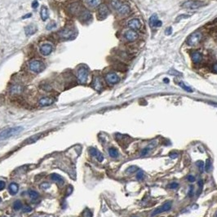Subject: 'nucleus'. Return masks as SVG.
<instances>
[{
    "instance_id": "7ed1b4c3",
    "label": "nucleus",
    "mask_w": 217,
    "mask_h": 217,
    "mask_svg": "<svg viewBox=\"0 0 217 217\" xmlns=\"http://www.w3.org/2000/svg\"><path fill=\"white\" fill-rule=\"evenodd\" d=\"M202 38V34L201 32H194L191 34L187 38V44L189 46H197L201 42Z\"/></svg>"
},
{
    "instance_id": "4c0bfd02",
    "label": "nucleus",
    "mask_w": 217,
    "mask_h": 217,
    "mask_svg": "<svg viewBox=\"0 0 217 217\" xmlns=\"http://www.w3.org/2000/svg\"><path fill=\"white\" fill-rule=\"evenodd\" d=\"M150 151V147H147L146 149H144L142 152H141V156H144V155H146Z\"/></svg>"
},
{
    "instance_id": "a211bd4d",
    "label": "nucleus",
    "mask_w": 217,
    "mask_h": 217,
    "mask_svg": "<svg viewBox=\"0 0 217 217\" xmlns=\"http://www.w3.org/2000/svg\"><path fill=\"white\" fill-rule=\"evenodd\" d=\"M36 31L37 27L36 25H34V24H29V25H27V26L24 28V33H25V34L28 35V36L35 34Z\"/></svg>"
},
{
    "instance_id": "cd10ccee",
    "label": "nucleus",
    "mask_w": 217,
    "mask_h": 217,
    "mask_svg": "<svg viewBox=\"0 0 217 217\" xmlns=\"http://www.w3.org/2000/svg\"><path fill=\"white\" fill-rule=\"evenodd\" d=\"M28 193H29V196H30V198L32 199H34V200L38 198V193H37L36 191H34V190H29Z\"/></svg>"
},
{
    "instance_id": "473e14b6",
    "label": "nucleus",
    "mask_w": 217,
    "mask_h": 217,
    "mask_svg": "<svg viewBox=\"0 0 217 217\" xmlns=\"http://www.w3.org/2000/svg\"><path fill=\"white\" fill-rule=\"evenodd\" d=\"M56 27V23L54 22V21H52V22H51V23H49L48 25H47V30H52L55 29Z\"/></svg>"
},
{
    "instance_id": "9d476101",
    "label": "nucleus",
    "mask_w": 217,
    "mask_h": 217,
    "mask_svg": "<svg viewBox=\"0 0 217 217\" xmlns=\"http://www.w3.org/2000/svg\"><path fill=\"white\" fill-rule=\"evenodd\" d=\"M171 202H165L162 206H160V207H158L157 209H155V210L153 211V214H152V216H156L157 214L163 213L164 211H169V210L171 209Z\"/></svg>"
},
{
    "instance_id": "f3484780",
    "label": "nucleus",
    "mask_w": 217,
    "mask_h": 217,
    "mask_svg": "<svg viewBox=\"0 0 217 217\" xmlns=\"http://www.w3.org/2000/svg\"><path fill=\"white\" fill-rule=\"evenodd\" d=\"M89 152H90L91 155L96 157L99 162H102L103 160H104V156L102 155V153H100L99 151L97 150V149L91 147V148L89 149Z\"/></svg>"
},
{
    "instance_id": "5701e85b",
    "label": "nucleus",
    "mask_w": 217,
    "mask_h": 217,
    "mask_svg": "<svg viewBox=\"0 0 217 217\" xmlns=\"http://www.w3.org/2000/svg\"><path fill=\"white\" fill-rule=\"evenodd\" d=\"M18 185L17 183H11L10 185H9V191H10V193L12 194V195H15L17 194V192H18Z\"/></svg>"
},
{
    "instance_id": "1a4fd4ad",
    "label": "nucleus",
    "mask_w": 217,
    "mask_h": 217,
    "mask_svg": "<svg viewBox=\"0 0 217 217\" xmlns=\"http://www.w3.org/2000/svg\"><path fill=\"white\" fill-rule=\"evenodd\" d=\"M105 81L108 84H116L119 82V77L115 73H108L105 75Z\"/></svg>"
},
{
    "instance_id": "a878e982",
    "label": "nucleus",
    "mask_w": 217,
    "mask_h": 217,
    "mask_svg": "<svg viewBox=\"0 0 217 217\" xmlns=\"http://www.w3.org/2000/svg\"><path fill=\"white\" fill-rule=\"evenodd\" d=\"M21 208H22V202H21V201H19V200L15 201L14 203H13V209H14L15 211H20Z\"/></svg>"
},
{
    "instance_id": "4be33fe9",
    "label": "nucleus",
    "mask_w": 217,
    "mask_h": 217,
    "mask_svg": "<svg viewBox=\"0 0 217 217\" xmlns=\"http://www.w3.org/2000/svg\"><path fill=\"white\" fill-rule=\"evenodd\" d=\"M22 91V87L20 85H13L11 89H10V92L12 95H16V94H20Z\"/></svg>"
},
{
    "instance_id": "c85d7f7f",
    "label": "nucleus",
    "mask_w": 217,
    "mask_h": 217,
    "mask_svg": "<svg viewBox=\"0 0 217 217\" xmlns=\"http://www.w3.org/2000/svg\"><path fill=\"white\" fill-rule=\"evenodd\" d=\"M138 170L139 168L136 166H132V167H129L126 170V171H127V173H128V174H131V173H133V172H135V171H136Z\"/></svg>"
},
{
    "instance_id": "603ef678",
    "label": "nucleus",
    "mask_w": 217,
    "mask_h": 217,
    "mask_svg": "<svg viewBox=\"0 0 217 217\" xmlns=\"http://www.w3.org/2000/svg\"><path fill=\"white\" fill-rule=\"evenodd\" d=\"M3 217H7V216H3Z\"/></svg>"
},
{
    "instance_id": "f704fd0d",
    "label": "nucleus",
    "mask_w": 217,
    "mask_h": 217,
    "mask_svg": "<svg viewBox=\"0 0 217 217\" xmlns=\"http://www.w3.org/2000/svg\"><path fill=\"white\" fill-rule=\"evenodd\" d=\"M83 217H91V213L89 210L86 209L83 212Z\"/></svg>"
},
{
    "instance_id": "58836bf2",
    "label": "nucleus",
    "mask_w": 217,
    "mask_h": 217,
    "mask_svg": "<svg viewBox=\"0 0 217 217\" xmlns=\"http://www.w3.org/2000/svg\"><path fill=\"white\" fill-rule=\"evenodd\" d=\"M179 186V185L177 184V183H171V184H170V185H169V188H171V189H176V188Z\"/></svg>"
},
{
    "instance_id": "49530a36",
    "label": "nucleus",
    "mask_w": 217,
    "mask_h": 217,
    "mask_svg": "<svg viewBox=\"0 0 217 217\" xmlns=\"http://www.w3.org/2000/svg\"><path fill=\"white\" fill-rule=\"evenodd\" d=\"M31 210H32V209H31V207H30L29 206H25V207L24 208V211H27V212H30Z\"/></svg>"
},
{
    "instance_id": "bb28decb",
    "label": "nucleus",
    "mask_w": 217,
    "mask_h": 217,
    "mask_svg": "<svg viewBox=\"0 0 217 217\" xmlns=\"http://www.w3.org/2000/svg\"><path fill=\"white\" fill-rule=\"evenodd\" d=\"M108 153H109V156L112 157H118V152L115 148H109Z\"/></svg>"
},
{
    "instance_id": "a18cd8bd",
    "label": "nucleus",
    "mask_w": 217,
    "mask_h": 217,
    "mask_svg": "<svg viewBox=\"0 0 217 217\" xmlns=\"http://www.w3.org/2000/svg\"><path fill=\"white\" fill-rule=\"evenodd\" d=\"M193 186H191V187H190V189H189V197H193Z\"/></svg>"
},
{
    "instance_id": "423d86ee",
    "label": "nucleus",
    "mask_w": 217,
    "mask_h": 217,
    "mask_svg": "<svg viewBox=\"0 0 217 217\" xmlns=\"http://www.w3.org/2000/svg\"><path fill=\"white\" fill-rule=\"evenodd\" d=\"M77 77H78V80H79V83L81 84H84L87 83V79H88V70L84 67L80 68L78 71Z\"/></svg>"
},
{
    "instance_id": "6e6552de",
    "label": "nucleus",
    "mask_w": 217,
    "mask_h": 217,
    "mask_svg": "<svg viewBox=\"0 0 217 217\" xmlns=\"http://www.w3.org/2000/svg\"><path fill=\"white\" fill-rule=\"evenodd\" d=\"M59 36L62 38L70 39L75 36V32L71 29H64L59 32Z\"/></svg>"
},
{
    "instance_id": "0eeeda50",
    "label": "nucleus",
    "mask_w": 217,
    "mask_h": 217,
    "mask_svg": "<svg viewBox=\"0 0 217 217\" xmlns=\"http://www.w3.org/2000/svg\"><path fill=\"white\" fill-rule=\"evenodd\" d=\"M109 14V10L108 7L105 4H101L99 6L98 8V18L100 20H104L105 19Z\"/></svg>"
},
{
    "instance_id": "09e8293b",
    "label": "nucleus",
    "mask_w": 217,
    "mask_h": 217,
    "mask_svg": "<svg viewBox=\"0 0 217 217\" xmlns=\"http://www.w3.org/2000/svg\"><path fill=\"white\" fill-rule=\"evenodd\" d=\"M202 185H203V182L202 181H198V186L200 188V190L202 189Z\"/></svg>"
},
{
    "instance_id": "4468645a",
    "label": "nucleus",
    "mask_w": 217,
    "mask_h": 217,
    "mask_svg": "<svg viewBox=\"0 0 217 217\" xmlns=\"http://www.w3.org/2000/svg\"><path fill=\"white\" fill-rule=\"evenodd\" d=\"M150 24L151 27H161L163 23L160 20H158L156 14H153L150 18Z\"/></svg>"
},
{
    "instance_id": "8fccbe9b",
    "label": "nucleus",
    "mask_w": 217,
    "mask_h": 217,
    "mask_svg": "<svg viewBox=\"0 0 217 217\" xmlns=\"http://www.w3.org/2000/svg\"><path fill=\"white\" fill-rule=\"evenodd\" d=\"M32 16V14H28V15H26V16H24V17H23V19L24 18H27V17H30Z\"/></svg>"
},
{
    "instance_id": "6ab92c4d",
    "label": "nucleus",
    "mask_w": 217,
    "mask_h": 217,
    "mask_svg": "<svg viewBox=\"0 0 217 217\" xmlns=\"http://www.w3.org/2000/svg\"><path fill=\"white\" fill-rule=\"evenodd\" d=\"M191 57L192 60L195 63V64H199L202 60V55L199 52H193L191 54Z\"/></svg>"
},
{
    "instance_id": "2eb2a0df",
    "label": "nucleus",
    "mask_w": 217,
    "mask_h": 217,
    "mask_svg": "<svg viewBox=\"0 0 217 217\" xmlns=\"http://www.w3.org/2000/svg\"><path fill=\"white\" fill-rule=\"evenodd\" d=\"M92 87L95 90L98 91L102 90L103 84L100 77H95L94 78L93 81H92Z\"/></svg>"
},
{
    "instance_id": "9b49d317",
    "label": "nucleus",
    "mask_w": 217,
    "mask_h": 217,
    "mask_svg": "<svg viewBox=\"0 0 217 217\" xmlns=\"http://www.w3.org/2000/svg\"><path fill=\"white\" fill-rule=\"evenodd\" d=\"M39 50H40V52L43 56H48L52 52V46L50 43H43L40 46Z\"/></svg>"
},
{
    "instance_id": "c756f323",
    "label": "nucleus",
    "mask_w": 217,
    "mask_h": 217,
    "mask_svg": "<svg viewBox=\"0 0 217 217\" xmlns=\"http://www.w3.org/2000/svg\"><path fill=\"white\" fill-rule=\"evenodd\" d=\"M179 85H180V87H181L184 90L187 91H189V92H192V91H193V90H192V88H191V87H189L186 86V85L183 82H180V83H179Z\"/></svg>"
},
{
    "instance_id": "72a5a7b5",
    "label": "nucleus",
    "mask_w": 217,
    "mask_h": 217,
    "mask_svg": "<svg viewBox=\"0 0 217 217\" xmlns=\"http://www.w3.org/2000/svg\"><path fill=\"white\" fill-rule=\"evenodd\" d=\"M136 178H137V180H139V181L143 180V178H144V172L142 171H140L137 175H136Z\"/></svg>"
},
{
    "instance_id": "37998d69",
    "label": "nucleus",
    "mask_w": 217,
    "mask_h": 217,
    "mask_svg": "<svg viewBox=\"0 0 217 217\" xmlns=\"http://www.w3.org/2000/svg\"><path fill=\"white\" fill-rule=\"evenodd\" d=\"M169 157H171V158H176L178 157V153H171L169 154Z\"/></svg>"
},
{
    "instance_id": "ddd939ff",
    "label": "nucleus",
    "mask_w": 217,
    "mask_h": 217,
    "mask_svg": "<svg viewBox=\"0 0 217 217\" xmlns=\"http://www.w3.org/2000/svg\"><path fill=\"white\" fill-rule=\"evenodd\" d=\"M125 38L128 42H134L138 38V34L135 30H127L125 34Z\"/></svg>"
},
{
    "instance_id": "a19ab883",
    "label": "nucleus",
    "mask_w": 217,
    "mask_h": 217,
    "mask_svg": "<svg viewBox=\"0 0 217 217\" xmlns=\"http://www.w3.org/2000/svg\"><path fill=\"white\" fill-rule=\"evenodd\" d=\"M170 74H175V75H182V73L180 72H178V71H176V70H171L170 72H169Z\"/></svg>"
},
{
    "instance_id": "3c124183",
    "label": "nucleus",
    "mask_w": 217,
    "mask_h": 217,
    "mask_svg": "<svg viewBox=\"0 0 217 217\" xmlns=\"http://www.w3.org/2000/svg\"><path fill=\"white\" fill-rule=\"evenodd\" d=\"M2 202V199H1V198H0V202Z\"/></svg>"
},
{
    "instance_id": "aec40b11",
    "label": "nucleus",
    "mask_w": 217,
    "mask_h": 217,
    "mask_svg": "<svg viewBox=\"0 0 217 217\" xmlns=\"http://www.w3.org/2000/svg\"><path fill=\"white\" fill-rule=\"evenodd\" d=\"M40 14H41V18H42V20L43 21H47V20L48 19L49 13L47 7L42 6V7H41V11H40Z\"/></svg>"
},
{
    "instance_id": "f8f14e48",
    "label": "nucleus",
    "mask_w": 217,
    "mask_h": 217,
    "mask_svg": "<svg viewBox=\"0 0 217 217\" xmlns=\"http://www.w3.org/2000/svg\"><path fill=\"white\" fill-rule=\"evenodd\" d=\"M127 25H128V27H129L131 30L136 31V30H138L140 29V27H141V23H140V21H139L138 19L135 18L131 20V21H129L128 23H127Z\"/></svg>"
},
{
    "instance_id": "412c9836",
    "label": "nucleus",
    "mask_w": 217,
    "mask_h": 217,
    "mask_svg": "<svg viewBox=\"0 0 217 217\" xmlns=\"http://www.w3.org/2000/svg\"><path fill=\"white\" fill-rule=\"evenodd\" d=\"M50 177H51V179H52V181L56 182V183H58V184H60V185H62V184L64 183V179L62 178V176H60V175H58V174L53 173V174L51 175Z\"/></svg>"
},
{
    "instance_id": "393cba45",
    "label": "nucleus",
    "mask_w": 217,
    "mask_h": 217,
    "mask_svg": "<svg viewBox=\"0 0 217 217\" xmlns=\"http://www.w3.org/2000/svg\"><path fill=\"white\" fill-rule=\"evenodd\" d=\"M80 18H81V20L84 21H89L91 19V14L88 11H84L83 12H82Z\"/></svg>"
},
{
    "instance_id": "de8ad7c7",
    "label": "nucleus",
    "mask_w": 217,
    "mask_h": 217,
    "mask_svg": "<svg viewBox=\"0 0 217 217\" xmlns=\"http://www.w3.org/2000/svg\"><path fill=\"white\" fill-rule=\"evenodd\" d=\"M212 69H213V70H214L215 72H217V62L216 63H215V64L213 65V66H212Z\"/></svg>"
},
{
    "instance_id": "ea45409f",
    "label": "nucleus",
    "mask_w": 217,
    "mask_h": 217,
    "mask_svg": "<svg viewBox=\"0 0 217 217\" xmlns=\"http://www.w3.org/2000/svg\"><path fill=\"white\" fill-rule=\"evenodd\" d=\"M5 182L3 181H0V191L1 190H3V189H4V188H5Z\"/></svg>"
},
{
    "instance_id": "f03ea898",
    "label": "nucleus",
    "mask_w": 217,
    "mask_h": 217,
    "mask_svg": "<svg viewBox=\"0 0 217 217\" xmlns=\"http://www.w3.org/2000/svg\"><path fill=\"white\" fill-rule=\"evenodd\" d=\"M22 130H23V128L21 127H14L7 128V129L3 131L2 132L0 133V140H4L6 139L14 136H16L18 133L21 132Z\"/></svg>"
},
{
    "instance_id": "f257e3e1",
    "label": "nucleus",
    "mask_w": 217,
    "mask_h": 217,
    "mask_svg": "<svg viewBox=\"0 0 217 217\" xmlns=\"http://www.w3.org/2000/svg\"><path fill=\"white\" fill-rule=\"evenodd\" d=\"M112 7L122 16H127L131 13V8L127 4L119 0H112Z\"/></svg>"
},
{
    "instance_id": "79ce46f5",
    "label": "nucleus",
    "mask_w": 217,
    "mask_h": 217,
    "mask_svg": "<svg viewBox=\"0 0 217 217\" xmlns=\"http://www.w3.org/2000/svg\"><path fill=\"white\" fill-rule=\"evenodd\" d=\"M187 180L189 182H194L195 181V178H194V176H193V175H188Z\"/></svg>"
},
{
    "instance_id": "7c9ffc66",
    "label": "nucleus",
    "mask_w": 217,
    "mask_h": 217,
    "mask_svg": "<svg viewBox=\"0 0 217 217\" xmlns=\"http://www.w3.org/2000/svg\"><path fill=\"white\" fill-rule=\"evenodd\" d=\"M197 166L198 167L200 172H201V173H202V172H203V171H204V167H205L204 163H203L202 161H198V162H197Z\"/></svg>"
},
{
    "instance_id": "b1692460",
    "label": "nucleus",
    "mask_w": 217,
    "mask_h": 217,
    "mask_svg": "<svg viewBox=\"0 0 217 217\" xmlns=\"http://www.w3.org/2000/svg\"><path fill=\"white\" fill-rule=\"evenodd\" d=\"M87 3L88 6L94 8V7H97L101 5V0H87Z\"/></svg>"
},
{
    "instance_id": "39448f33",
    "label": "nucleus",
    "mask_w": 217,
    "mask_h": 217,
    "mask_svg": "<svg viewBox=\"0 0 217 217\" xmlns=\"http://www.w3.org/2000/svg\"><path fill=\"white\" fill-rule=\"evenodd\" d=\"M30 70H32L33 72L34 73H40L42 72V70L44 69V64L41 62L40 60H34L30 62Z\"/></svg>"
},
{
    "instance_id": "e433bc0d",
    "label": "nucleus",
    "mask_w": 217,
    "mask_h": 217,
    "mask_svg": "<svg viewBox=\"0 0 217 217\" xmlns=\"http://www.w3.org/2000/svg\"><path fill=\"white\" fill-rule=\"evenodd\" d=\"M31 6H32V7L33 8H37L38 7V2L37 1V0H34L33 2H32V4H31Z\"/></svg>"
},
{
    "instance_id": "c03bdc74",
    "label": "nucleus",
    "mask_w": 217,
    "mask_h": 217,
    "mask_svg": "<svg viewBox=\"0 0 217 217\" xmlns=\"http://www.w3.org/2000/svg\"><path fill=\"white\" fill-rule=\"evenodd\" d=\"M171 31H172V29H171V27H169L168 29L166 30V34H167V35H169V34H171Z\"/></svg>"
},
{
    "instance_id": "20e7f679",
    "label": "nucleus",
    "mask_w": 217,
    "mask_h": 217,
    "mask_svg": "<svg viewBox=\"0 0 217 217\" xmlns=\"http://www.w3.org/2000/svg\"><path fill=\"white\" fill-rule=\"evenodd\" d=\"M204 5H205V3L202 1H199V0H189L183 3V7L185 8L191 9V10L198 9V8L203 7Z\"/></svg>"
},
{
    "instance_id": "dca6fc26",
    "label": "nucleus",
    "mask_w": 217,
    "mask_h": 217,
    "mask_svg": "<svg viewBox=\"0 0 217 217\" xmlns=\"http://www.w3.org/2000/svg\"><path fill=\"white\" fill-rule=\"evenodd\" d=\"M55 100L52 97H42L39 100L38 104L41 106H49L54 103Z\"/></svg>"
},
{
    "instance_id": "c9c22d12",
    "label": "nucleus",
    "mask_w": 217,
    "mask_h": 217,
    "mask_svg": "<svg viewBox=\"0 0 217 217\" xmlns=\"http://www.w3.org/2000/svg\"><path fill=\"white\" fill-rule=\"evenodd\" d=\"M40 187H41V189H48L50 188V185H49L48 183H42Z\"/></svg>"
},
{
    "instance_id": "2f4dec72",
    "label": "nucleus",
    "mask_w": 217,
    "mask_h": 217,
    "mask_svg": "<svg viewBox=\"0 0 217 217\" xmlns=\"http://www.w3.org/2000/svg\"><path fill=\"white\" fill-rule=\"evenodd\" d=\"M210 168H211V160H210L209 158H207V159H206V164H205V167H204V169H205V171H206V172H209Z\"/></svg>"
}]
</instances>
